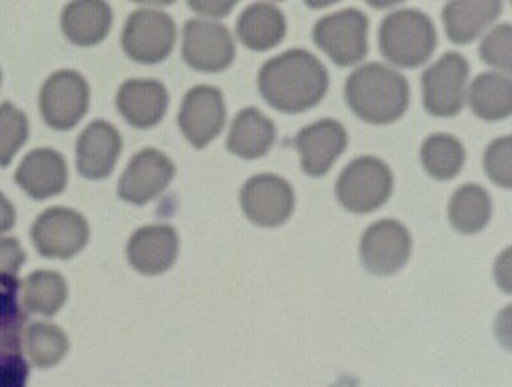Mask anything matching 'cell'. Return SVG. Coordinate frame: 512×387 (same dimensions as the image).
I'll list each match as a JSON object with an SVG mask.
<instances>
[{
    "label": "cell",
    "instance_id": "1",
    "mask_svg": "<svg viewBox=\"0 0 512 387\" xmlns=\"http://www.w3.org/2000/svg\"><path fill=\"white\" fill-rule=\"evenodd\" d=\"M258 88L268 105L283 113H302L319 105L329 90V71L305 49H290L263 64Z\"/></svg>",
    "mask_w": 512,
    "mask_h": 387
},
{
    "label": "cell",
    "instance_id": "2",
    "mask_svg": "<svg viewBox=\"0 0 512 387\" xmlns=\"http://www.w3.org/2000/svg\"><path fill=\"white\" fill-rule=\"evenodd\" d=\"M344 96L354 115L364 122L388 125L408 110L410 85L395 69L369 63L347 76Z\"/></svg>",
    "mask_w": 512,
    "mask_h": 387
},
{
    "label": "cell",
    "instance_id": "3",
    "mask_svg": "<svg viewBox=\"0 0 512 387\" xmlns=\"http://www.w3.org/2000/svg\"><path fill=\"white\" fill-rule=\"evenodd\" d=\"M379 49L398 68H418L432 58L437 31L432 19L416 9L391 12L379 27Z\"/></svg>",
    "mask_w": 512,
    "mask_h": 387
},
{
    "label": "cell",
    "instance_id": "4",
    "mask_svg": "<svg viewBox=\"0 0 512 387\" xmlns=\"http://www.w3.org/2000/svg\"><path fill=\"white\" fill-rule=\"evenodd\" d=\"M393 192V172L376 157H359L337 179V199L347 211L371 213L386 204Z\"/></svg>",
    "mask_w": 512,
    "mask_h": 387
},
{
    "label": "cell",
    "instance_id": "5",
    "mask_svg": "<svg viewBox=\"0 0 512 387\" xmlns=\"http://www.w3.org/2000/svg\"><path fill=\"white\" fill-rule=\"evenodd\" d=\"M369 19L358 9H344L320 19L314 41L337 66H352L368 54Z\"/></svg>",
    "mask_w": 512,
    "mask_h": 387
},
{
    "label": "cell",
    "instance_id": "6",
    "mask_svg": "<svg viewBox=\"0 0 512 387\" xmlns=\"http://www.w3.org/2000/svg\"><path fill=\"white\" fill-rule=\"evenodd\" d=\"M176 36V24L167 12L139 9L128 17L123 29V51L137 63H160L172 53Z\"/></svg>",
    "mask_w": 512,
    "mask_h": 387
},
{
    "label": "cell",
    "instance_id": "7",
    "mask_svg": "<svg viewBox=\"0 0 512 387\" xmlns=\"http://www.w3.org/2000/svg\"><path fill=\"white\" fill-rule=\"evenodd\" d=\"M90 107V86L85 78L63 69L49 76L39 95V110L44 122L59 132L71 130L85 117Z\"/></svg>",
    "mask_w": 512,
    "mask_h": 387
},
{
    "label": "cell",
    "instance_id": "8",
    "mask_svg": "<svg viewBox=\"0 0 512 387\" xmlns=\"http://www.w3.org/2000/svg\"><path fill=\"white\" fill-rule=\"evenodd\" d=\"M469 61L459 53L443 54L422 75L423 105L433 117H455L464 107Z\"/></svg>",
    "mask_w": 512,
    "mask_h": 387
},
{
    "label": "cell",
    "instance_id": "9",
    "mask_svg": "<svg viewBox=\"0 0 512 387\" xmlns=\"http://www.w3.org/2000/svg\"><path fill=\"white\" fill-rule=\"evenodd\" d=\"M31 238L44 258L70 260L88 243L90 226L75 209L51 207L36 219Z\"/></svg>",
    "mask_w": 512,
    "mask_h": 387
},
{
    "label": "cell",
    "instance_id": "10",
    "mask_svg": "<svg viewBox=\"0 0 512 387\" xmlns=\"http://www.w3.org/2000/svg\"><path fill=\"white\" fill-rule=\"evenodd\" d=\"M236 46L230 29L216 22L191 19L182 29V58L203 73H221L235 61Z\"/></svg>",
    "mask_w": 512,
    "mask_h": 387
},
{
    "label": "cell",
    "instance_id": "11",
    "mask_svg": "<svg viewBox=\"0 0 512 387\" xmlns=\"http://www.w3.org/2000/svg\"><path fill=\"white\" fill-rule=\"evenodd\" d=\"M240 204L251 223L277 228L294 213V189L278 175H253L241 187Z\"/></svg>",
    "mask_w": 512,
    "mask_h": 387
},
{
    "label": "cell",
    "instance_id": "12",
    "mask_svg": "<svg viewBox=\"0 0 512 387\" xmlns=\"http://www.w3.org/2000/svg\"><path fill=\"white\" fill-rule=\"evenodd\" d=\"M176 175V165L157 149L134 155L118 184V196L125 202L144 206L166 191Z\"/></svg>",
    "mask_w": 512,
    "mask_h": 387
},
{
    "label": "cell",
    "instance_id": "13",
    "mask_svg": "<svg viewBox=\"0 0 512 387\" xmlns=\"http://www.w3.org/2000/svg\"><path fill=\"white\" fill-rule=\"evenodd\" d=\"M226 123V105L221 90L201 85L192 88L182 100L179 128L189 144L204 149L211 144Z\"/></svg>",
    "mask_w": 512,
    "mask_h": 387
},
{
    "label": "cell",
    "instance_id": "14",
    "mask_svg": "<svg viewBox=\"0 0 512 387\" xmlns=\"http://www.w3.org/2000/svg\"><path fill=\"white\" fill-rule=\"evenodd\" d=\"M410 255V233L395 219L374 223L361 239V261L373 275H393L406 265Z\"/></svg>",
    "mask_w": 512,
    "mask_h": 387
},
{
    "label": "cell",
    "instance_id": "15",
    "mask_svg": "<svg viewBox=\"0 0 512 387\" xmlns=\"http://www.w3.org/2000/svg\"><path fill=\"white\" fill-rule=\"evenodd\" d=\"M305 174L322 177L332 169L347 147V132L342 123L326 118L302 128L294 140Z\"/></svg>",
    "mask_w": 512,
    "mask_h": 387
},
{
    "label": "cell",
    "instance_id": "16",
    "mask_svg": "<svg viewBox=\"0 0 512 387\" xmlns=\"http://www.w3.org/2000/svg\"><path fill=\"white\" fill-rule=\"evenodd\" d=\"M122 152V137L112 123L93 122L76 144V167L90 181H102L112 174Z\"/></svg>",
    "mask_w": 512,
    "mask_h": 387
},
{
    "label": "cell",
    "instance_id": "17",
    "mask_svg": "<svg viewBox=\"0 0 512 387\" xmlns=\"http://www.w3.org/2000/svg\"><path fill=\"white\" fill-rule=\"evenodd\" d=\"M179 236L167 224H154L137 229L128 241L127 255L130 265L142 275L166 273L177 260Z\"/></svg>",
    "mask_w": 512,
    "mask_h": 387
},
{
    "label": "cell",
    "instance_id": "18",
    "mask_svg": "<svg viewBox=\"0 0 512 387\" xmlns=\"http://www.w3.org/2000/svg\"><path fill=\"white\" fill-rule=\"evenodd\" d=\"M16 182L32 199L43 201L64 191L68 184V165L56 150H32L19 165Z\"/></svg>",
    "mask_w": 512,
    "mask_h": 387
},
{
    "label": "cell",
    "instance_id": "19",
    "mask_svg": "<svg viewBox=\"0 0 512 387\" xmlns=\"http://www.w3.org/2000/svg\"><path fill=\"white\" fill-rule=\"evenodd\" d=\"M169 107L166 86L155 80H128L117 93V110L132 127L152 128Z\"/></svg>",
    "mask_w": 512,
    "mask_h": 387
},
{
    "label": "cell",
    "instance_id": "20",
    "mask_svg": "<svg viewBox=\"0 0 512 387\" xmlns=\"http://www.w3.org/2000/svg\"><path fill=\"white\" fill-rule=\"evenodd\" d=\"M112 9L102 0H78L64 7L61 27L64 36L76 46H95L112 29Z\"/></svg>",
    "mask_w": 512,
    "mask_h": 387
},
{
    "label": "cell",
    "instance_id": "21",
    "mask_svg": "<svg viewBox=\"0 0 512 387\" xmlns=\"http://www.w3.org/2000/svg\"><path fill=\"white\" fill-rule=\"evenodd\" d=\"M277 127L256 108H245L231 123L226 147L231 154L245 160L260 159L272 149Z\"/></svg>",
    "mask_w": 512,
    "mask_h": 387
},
{
    "label": "cell",
    "instance_id": "22",
    "mask_svg": "<svg viewBox=\"0 0 512 387\" xmlns=\"http://www.w3.org/2000/svg\"><path fill=\"white\" fill-rule=\"evenodd\" d=\"M287 32L283 12L268 2H258L246 7L236 22V34L241 43L251 51H268L282 43Z\"/></svg>",
    "mask_w": 512,
    "mask_h": 387
},
{
    "label": "cell",
    "instance_id": "23",
    "mask_svg": "<svg viewBox=\"0 0 512 387\" xmlns=\"http://www.w3.org/2000/svg\"><path fill=\"white\" fill-rule=\"evenodd\" d=\"M502 2H448L442 17L448 39L455 44H469L479 38L502 14Z\"/></svg>",
    "mask_w": 512,
    "mask_h": 387
},
{
    "label": "cell",
    "instance_id": "24",
    "mask_svg": "<svg viewBox=\"0 0 512 387\" xmlns=\"http://www.w3.org/2000/svg\"><path fill=\"white\" fill-rule=\"evenodd\" d=\"M469 105L482 120H504L512 112L511 80L499 73H482L470 85Z\"/></svg>",
    "mask_w": 512,
    "mask_h": 387
},
{
    "label": "cell",
    "instance_id": "25",
    "mask_svg": "<svg viewBox=\"0 0 512 387\" xmlns=\"http://www.w3.org/2000/svg\"><path fill=\"white\" fill-rule=\"evenodd\" d=\"M491 216V196L477 184L459 187L448 204L450 223L462 234L479 233L491 221Z\"/></svg>",
    "mask_w": 512,
    "mask_h": 387
},
{
    "label": "cell",
    "instance_id": "26",
    "mask_svg": "<svg viewBox=\"0 0 512 387\" xmlns=\"http://www.w3.org/2000/svg\"><path fill=\"white\" fill-rule=\"evenodd\" d=\"M465 159L467 154L464 145L460 144L459 138H455L454 135L435 133L423 142V167L437 181L454 179L464 167Z\"/></svg>",
    "mask_w": 512,
    "mask_h": 387
},
{
    "label": "cell",
    "instance_id": "27",
    "mask_svg": "<svg viewBox=\"0 0 512 387\" xmlns=\"http://www.w3.org/2000/svg\"><path fill=\"white\" fill-rule=\"evenodd\" d=\"M68 300V287L56 271H34L24 281V305L32 313L53 317Z\"/></svg>",
    "mask_w": 512,
    "mask_h": 387
},
{
    "label": "cell",
    "instance_id": "28",
    "mask_svg": "<svg viewBox=\"0 0 512 387\" xmlns=\"http://www.w3.org/2000/svg\"><path fill=\"white\" fill-rule=\"evenodd\" d=\"M70 340L63 330L51 324H32L26 330L27 356L34 366L53 367L63 361Z\"/></svg>",
    "mask_w": 512,
    "mask_h": 387
},
{
    "label": "cell",
    "instance_id": "29",
    "mask_svg": "<svg viewBox=\"0 0 512 387\" xmlns=\"http://www.w3.org/2000/svg\"><path fill=\"white\" fill-rule=\"evenodd\" d=\"M29 138V120L26 115L6 101L0 105V167L11 164L14 155Z\"/></svg>",
    "mask_w": 512,
    "mask_h": 387
},
{
    "label": "cell",
    "instance_id": "30",
    "mask_svg": "<svg viewBox=\"0 0 512 387\" xmlns=\"http://www.w3.org/2000/svg\"><path fill=\"white\" fill-rule=\"evenodd\" d=\"M511 38L512 29L509 24H501L492 29L480 44V59L492 68L511 73Z\"/></svg>",
    "mask_w": 512,
    "mask_h": 387
},
{
    "label": "cell",
    "instance_id": "31",
    "mask_svg": "<svg viewBox=\"0 0 512 387\" xmlns=\"http://www.w3.org/2000/svg\"><path fill=\"white\" fill-rule=\"evenodd\" d=\"M484 167L491 181L509 189L512 186V142L511 137L494 140L484 154Z\"/></svg>",
    "mask_w": 512,
    "mask_h": 387
},
{
    "label": "cell",
    "instance_id": "32",
    "mask_svg": "<svg viewBox=\"0 0 512 387\" xmlns=\"http://www.w3.org/2000/svg\"><path fill=\"white\" fill-rule=\"evenodd\" d=\"M26 261L21 243L14 238H0V280L14 278Z\"/></svg>",
    "mask_w": 512,
    "mask_h": 387
},
{
    "label": "cell",
    "instance_id": "33",
    "mask_svg": "<svg viewBox=\"0 0 512 387\" xmlns=\"http://www.w3.org/2000/svg\"><path fill=\"white\" fill-rule=\"evenodd\" d=\"M187 6L208 17L228 16L236 7V2H189Z\"/></svg>",
    "mask_w": 512,
    "mask_h": 387
},
{
    "label": "cell",
    "instance_id": "34",
    "mask_svg": "<svg viewBox=\"0 0 512 387\" xmlns=\"http://www.w3.org/2000/svg\"><path fill=\"white\" fill-rule=\"evenodd\" d=\"M16 224V209L2 192H0V234L11 231Z\"/></svg>",
    "mask_w": 512,
    "mask_h": 387
},
{
    "label": "cell",
    "instance_id": "35",
    "mask_svg": "<svg viewBox=\"0 0 512 387\" xmlns=\"http://www.w3.org/2000/svg\"><path fill=\"white\" fill-rule=\"evenodd\" d=\"M0 83H2V73H0Z\"/></svg>",
    "mask_w": 512,
    "mask_h": 387
}]
</instances>
